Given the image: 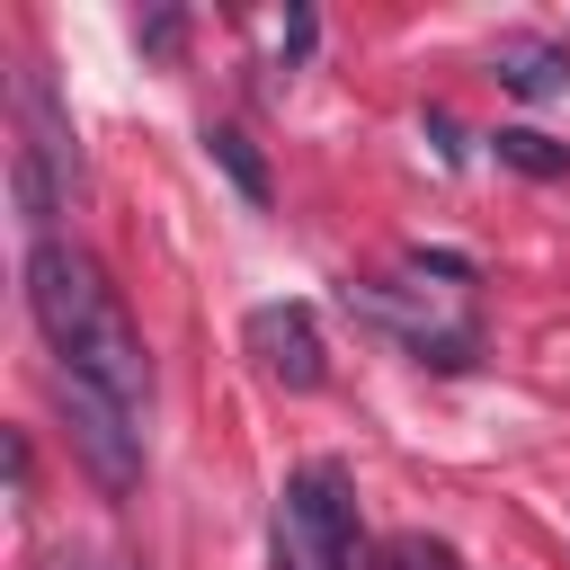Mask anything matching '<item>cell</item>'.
<instances>
[{
	"label": "cell",
	"mask_w": 570,
	"mask_h": 570,
	"mask_svg": "<svg viewBox=\"0 0 570 570\" xmlns=\"http://www.w3.org/2000/svg\"><path fill=\"white\" fill-rule=\"evenodd\" d=\"M27 312H36L45 347L62 356V374L98 383V392L125 401L134 419L151 410V347H142V330L125 321V303H116V285L98 276L89 249H71V240H27Z\"/></svg>",
	"instance_id": "obj_1"
},
{
	"label": "cell",
	"mask_w": 570,
	"mask_h": 570,
	"mask_svg": "<svg viewBox=\"0 0 570 570\" xmlns=\"http://www.w3.org/2000/svg\"><path fill=\"white\" fill-rule=\"evenodd\" d=\"M276 570H356V490L338 463H303L276 508Z\"/></svg>",
	"instance_id": "obj_2"
},
{
	"label": "cell",
	"mask_w": 570,
	"mask_h": 570,
	"mask_svg": "<svg viewBox=\"0 0 570 570\" xmlns=\"http://www.w3.org/2000/svg\"><path fill=\"white\" fill-rule=\"evenodd\" d=\"M53 401H62V419H71V454L98 472V490H134L142 481V419L125 410V401H107L98 383H80V374H53Z\"/></svg>",
	"instance_id": "obj_3"
},
{
	"label": "cell",
	"mask_w": 570,
	"mask_h": 570,
	"mask_svg": "<svg viewBox=\"0 0 570 570\" xmlns=\"http://www.w3.org/2000/svg\"><path fill=\"white\" fill-rule=\"evenodd\" d=\"M240 338H249V356H258L285 392H321V383H330V347H321L312 303H258V312L240 321Z\"/></svg>",
	"instance_id": "obj_4"
},
{
	"label": "cell",
	"mask_w": 570,
	"mask_h": 570,
	"mask_svg": "<svg viewBox=\"0 0 570 570\" xmlns=\"http://www.w3.org/2000/svg\"><path fill=\"white\" fill-rule=\"evenodd\" d=\"M18 142H27V151L62 178V187L80 178V142H71V125H62V107H53V80H45L36 62L18 71Z\"/></svg>",
	"instance_id": "obj_5"
},
{
	"label": "cell",
	"mask_w": 570,
	"mask_h": 570,
	"mask_svg": "<svg viewBox=\"0 0 570 570\" xmlns=\"http://www.w3.org/2000/svg\"><path fill=\"white\" fill-rule=\"evenodd\" d=\"M490 71H499V89H508V98H525V107L570 98V53H561L552 36H499Z\"/></svg>",
	"instance_id": "obj_6"
},
{
	"label": "cell",
	"mask_w": 570,
	"mask_h": 570,
	"mask_svg": "<svg viewBox=\"0 0 570 570\" xmlns=\"http://www.w3.org/2000/svg\"><path fill=\"white\" fill-rule=\"evenodd\" d=\"M205 151H214V169H223L249 205H267V196H276V178H267V160H258V142H249L240 125H205Z\"/></svg>",
	"instance_id": "obj_7"
},
{
	"label": "cell",
	"mask_w": 570,
	"mask_h": 570,
	"mask_svg": "<svg viewBox=\"0 0 570 570\" xmlns=\"http://www.w3.org/2000/svg\"><path fill=\"white\" fill-rule=\"evenodd\" d=\"M365 312L401 321V303H392V294H365ZM410 356H419V365H436V374H463V365H472V330H428V321H410Z\"/></svg>",
	"instance_id": "obj_8"
},
{
	"label": "cell",
	"mask_w": 570,
	"mask_h": 570,
	"mask_svg": "<svg viewBox=\"0 0 570 570\" xmlns=\"http://www.w3.org/2000/svg\"><path fill=\"white\" fill-rule=\"evenodd\" d=\"M490 142H499V160L525 169V178H570V142H552V134H534V125H508V134H490Z\"/></svg>",
	"instance_id": "obj_9"
},
{
	"label": "cell",
	"mask_w": 570,
	"mask_h": 570,
	"mask_svg": "<svg viewBox=\"0 0 570 570\" xmlns=\"http://www.w3.org/2000/svg\"><path fill=\"white\" fill-rule=\"evenodd\" d=\"M374 570H454V543H436V534H392V543L374 552Z\"/></svg>",
	"instance_id": "obj_10"
},
{
	"label": "cell",
	"mask_w": 570,
	"mask_h": 570,
	"mask_svg": "<svg viewBox=\"0 0 570 570\" xmlns=\"http://www.w3.org/2000/svg\"><path fill=\"white\" fill-rule=\"evenodd\" d=\"M134 36H142V53H178V36H187V9H151Z\"/></svg>",
	"instance_id": "obj_11"
},
{
	"label": "cell",
	"mask_w": 570,
	"mask_h": 570,
	"mask_svg": "<svg viewBox=\"0 0 570 570\" xmlns=\"http://www.w3.org/2000/svg\"><path fill=\"white\" fill-rule=\"evenodd\" d=\"M410 267H419V276H454V285H472V258H454V249H410Z\"/></svg>",
	"instance_id": "obj_12"
},
{
	"label": "cell",
	"mask_w": 570,
	"mask_h": 570,
	"mask_svg": "<svg viewBox=\"0 0 570 570\" xmlns=\"http://www.w3.org/2000/svg\"><path fill=\"white\" fill-rule=\"evenodd\" d=\"M303 53H312V9H294V18H285V62H303Z\"/></svg>",
	"instance_id": "obj_13"
}]
</instances>
